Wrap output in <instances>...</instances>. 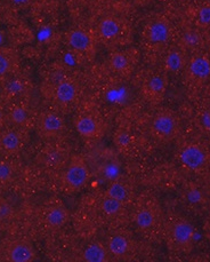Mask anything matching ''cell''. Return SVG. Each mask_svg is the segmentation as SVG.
Wrapping results in <instances>:
<instances>
[{
    "label": "cell",
    "mask_w": 210,
    "mask_h": 262,
    "mask_svg": "<svg viewBox=\"0 0 210 262\" xmlns=\"http://www.w3.org/2000/svg\"><path fill=\"white\" fill-rule=\"evenodd\" d=\"M67 150L60 144H50L39 154V162L48 169H63L70 159Z\"/></svg>",
    "instance_id": "e0dca14e"
},
{
    "label": "cell",
    "mask_w": 210,
    "mask_h": 262,
    "mask_svg": "<svg viewBox=\"0 0 210 262\" xmlns=\"http://www.w3.org/2000/svg\"><path fill=\"white\" fill-rule=\"evenodd\" d=\"M66 43L77 55L89 60L96 53V40L91 33L82 28H75L66 33Z\"/></svg>",
    "instance_id": "7c38bea8"
},
{
    "label": "cell",
    "mask_w": 210,
    "mask_h": 262,
    "mask_svg": "<svg viewBox=\"0 0 210 262\" xmlns=\"http://www.w3.org/2000/svg\"><path fill=\"white\" fill-rule=\"evenodd\" d=\"M8 123L18 129H26L32 123V113L23 102L14 103L7 111Z\"/></svg>",
    "instance_id": "44dd1931"
},
{
    "label": "cell",
    "mask_w": 210,
    "mask_h": 262,
    "mask_svg": "<svg viewBox=\"0 0 210 262\" xmlns=\"http://www.w3.org/2000/svg\"><path fill=\"white\" fill-rule=\"evenodd\" d=\"M37 132L42 139L57 140L66 130V120L58 110H46L36 118Z\"/></svg>",
    "instance_id": "52a82bcc"
},
{
    "label": "cell",
    "mask_w": 210,
    "mask_h": 262,
    "mask_svg": "<svg viewBox=\"0 0 210 262\" xmlns=\"http://www.w3.org/2000/svg\"><path fill=\"white\" fill-rule=\"evenodd\" d=\"M180 41H182V45L185 48L194 50V48H197L201 43V36H200L199 31L195 30V29H189V30H185L182 33Z\"/></svg>",
    "instance_id": "83f0119b"
},
{
    "label": "cell",
    "mask_w": 210,
    "mask_h": 262,
    "mask_svg": "<svg viewBox=\"0 0 210 262\" xmlns=\"http://www.w3.org/2000/svg\"><path fill=\"white\" fill-rule=\"evenodd\" d=\"M111 256V260L115 261H124L129 260L136 253V241L131 232L124 228H119L107 236L106 241L104 242Z\"/></svg>",
    "instance_id": "8992f818"
},
{
    "label": "cell",
    "mask_w": 210,
    "mask_h": 262,
    "mask_svg": "<svg viewBox=\"0 0 210 262\" xmlns=\"http://www.w3.org/2000/svg\"><path fill=\"white\" fill-rule=\"evenodd\" d=\"M18 55L15 50L0 47V81L16 74L18 68Z\"/></svg>",
    "instance_id": "603a6c76"
},
{
    "label": "cell",
    "mask_w": 210,
    "mask_h": 262,
    "mask_svg": "<svg viewBox=\"0 0 210 262\" xmlns=\"http://www.w3.org/2000/svg\"><path fill=\"white\" fill-rule=\"evenodd\" d=\"M70 217L71 213L69 207L58 198H53L48 202L42 212V223L50 231L62 229L70 221Z\"/></svg>",
    "instance_id": "8fae6325"
},
{
    "label": "cell",
    "mask_w": 210,
    "mask_h": 262,
    "mask_svg": "<svg viewBox=\"0 0 210 262\" xmlns=\"http://www.w3.org/2000/svg\"><path fill=\"white\" fill-rule=\"evenodd\" d=\"M127 37V24L118 16H104L97 24V38L106 45H119L126 41Z\"/></svg>",
    "instance_id": "ba28073f"
},
{
    "label": "cell",
    "mask_w": 210,
    "mask_h": 262,
    "mask_svg": "<svg viewBox=\"0 0 210 262\" xmlns=\"http://www.w3.org/2000/svg\"><path fill=\"white\" fill-rule=\"evenodd\" d=\"M138 62L137 51L133 48H127V50H116L110 54L107 59V66L111 72L120 78H128L135 70Z\"/></svg>",
    "instance_id": "30bf717a"
},
{
    "label": "cell",
    "mask_w": 210,
    "mask_h": 262,
    "mask_svg": "<svg viewBox=\"0 0 210 262\" xmlns=\"http://www.w3.org/2000/svg\"><path fill=\"white\" fill-rule=\"evenodd\" d=\"M81 261L85 262H109L112 261L104 242L94 241L87 244L81 252Z\"/></svg>",
    "instance_id": "cb8c5ba5"
},
{
    "label": "cell",
    "mask_w": 210,
    "mask_h": 262,
    "mask_svg": "<svg viewBox=\"0 0 210 262\" xmlns=\"http://www.w3.org/2000/svg\"><path fill=\"white\" fill-rule=\"evenodd\" d=\"M15 174V168L11 162L0 161V187L11 183Z\"/></svg>",
    "instance_id": "f1b7e54d"
},
{
    "label": "cell",
    "mask_w": 210,
    "mask_h": 262,
    "mask_svg": "<svg viewBox=\"0 0 210 262\" xmlns=\"http://www.w3.org/2000/svg\"><path fill=\"white\" fill-rule=\"evenodd\" d=\"M4 85V93L9 99H17L21 96L26 95L28 91L30 90V85H29V80L24 77L16 76L14 74L13 76L8 77L7 79H5Z\"/></svg>",
    "instance_id": "d4e9b609"
},
{
    "label": "cell",
    "mask_w": 210,
    "mask_h": 262,
    "mask_svg": "<svg viewBox=\"0 0 210 262\" xmlns=\"http://www.w3.org/2000/svg\"><path fill=\"white\" fill-rule=\"evenodd\" d=\"M195 22L199 28L206 29L210 27V4L202 5L198 9L197 16H195Z\"/></svg>",
    "instance_id": "4dcf8cb0"
},
{
    "label": "cell",
    "mask_w": 210,
    "mask_h": 262,
    "mask_svg": "<svg viewBox=\"0 0 210 262\" xmlns=\"http://www.w3.org/2000/svg\"><path fill=\"white\" fill-rule=\"evenodd\" d=\"M73 127L80 138L86 141H100L106 132L104 119L95 111L84 110L73 118Z\"/></svg>",
    "instance_id": "5b68a950"
},
{
    "label": "cell",
    "mask_w": 210,
    "mask_h": 262,
    "mask_svg": "<svg viewBox=\"0 0 210 262\" xmlns=\"http://www.w3.org/2000/svg\"><path fill=\"white\" fill-rule=\"evenodd\" d=\"M9 2H11L14 5V6L26 7L32 2V0H9Z\"/></svg>",
    "instance_id": "1f68e13d"
},
{
    "label": "cell",
    "mask_w": 210,
    "mask_h": 262,
    "mask_svg": "<svg viewBox=\"0 0 210 262\" xmlns=\"http://www.w3.org/2000/svg\"><path fill=\"white\" fill-rule=\"evenodd\" d=\"M131 206L130 221L139 234L149 235L157 229L161 219V211L154 198L141 195Z\"/></svg>",
    "instance_id": "6da1fadb"
},
{
    "label": "cell",
    "mask_w": 210,
    "mask_h": 262,
    "mask_svg": "<svg viewBox=\"0 0 210 262\" xmlns=\"http://www.w3.org/2000/svg\"><path fill=\"white\" fill-rule=\"evenodd\" d=\"M168 90V77L166 72H152L142 82L141 94L151 105H158L164 101Z\"/></svg>",
    "instance_id": "9c48e42d"
},
{
    "label": "cell",
    "mask_w": 210,
    "mask_h": 262,
    "mask_svg": "<svg viewBox=\"0 0 210 262\" xmlns=\"http://www.w3.org/2000/svg\"><path fill=\"white\" fill-rule=\"evenodd\" d=\"M180 123L178 116L169 109H160L150 123V134L160 143L172 142L178 137Z\"/></svg>",
    "instance_id": "277c9868"
},
{
    "label": "cell",
    "mask_w": 210,
    "mask_h": 262,
    "mask_svg": "<svg viewBox=\"0 0 210 262\" xmlns=\"http://www.w3.org/2000/svg\"><path fill=\"white\" fill-rule=\"evenodd\" d=\"M162 64L166 74H178L186 66L184 53L179 48H172L165 54Z\"/></svg>",
    "instance_id": "484cf974"
},
{
    "label": "cell",
    "mask_w": 210,
    "mask_h": 262,
    "mask_svg": "<svg viewBox=\"0 0 210 262\" xmlns=\"http://www.w3.org/2000/svg\"><path fill=\"white\" fill-rule=\"evenodd\" d=\"M172 37V27L165 17H154L146 24L143 31V38L149 45L153 48L165 46Z\"/></svg>",
    "instance_id": "4fadbf2b"
},
{
    "label": "cell",
    "mask_w": 210,
    "mask_h": 262,
    "mask_svg": "<svg viewBox=\"0 0 210 262\" xmlns=\"http://www.w3.org/2000/svg\"><path fill=\"white\" fill-rule=\"evenodd\" d=\"M168 243L178 250H185L192 245L195 229L191 222L184 219H176L168 226Z\"/></svg>",
    "instance_id": "5bb4252c"
},
{
    "label": "cell",
    "mask_w": 210,
    "mask_h": 262,
    "mask_svg": "<svg viewBox=\"0 0 210 262\" xmlns=\"http://www.w3.org/2000/svg\"><path fill=\"white\" fill-rule=\"evenodd\" d=\"M90 180V169L86 159L72 156L62 169L61 186L66 193H77L84 189Z\"/></svg>",
    "instance_id": "3957f363"
},
{
    "label": "cell",
    "mask_w": 210,
    "mask_h": 262,
    "mask_svg": "<svg viewBox=\"0 0 210 262\" xmlns=\"http://www.w3.org/2000/svg\"><path fill=\"white\" fill-rule=\"evenodd\" d=\"M105 195L114 198L115 201L125 204L126 206H130L134 203V191L128 182H126L123 179H115L112 180L106 186L104 191Z\"/></svg>",
    "instance_id": "ffe728a7"
},
{
    "label": "cell",
    "mask_w": 210,
    "mask_h": 262,
    "mask_svg": "<svg viewBox=\"0 0 210 262\" xmlns=\"http://www.w3.org/2000/svg\"><path fill=\"white\" fill-rule=\"evenodd\" d=\"M113 141L119 150L127 151L134 143V134L126 128L118 129L113 137Z\"/></svg>",
    "instance_id": "4316f807"
},
{
    "label": "cell",
    "mask_w": 210,
    "mask_h": 262,
    "mask_svg": "<svg viewBox=\"0 0 210 262\" xmlns=\"http://www.w3.org/2000/svg\"><path fill=\"white\" fill-rule=\"evenodd\" d=\"M186 76L195 85L203 84L210 79V59L206 55H195L186 63Z\"/></svg>",
    "instance_id": "ac0fdd59"
},
{
    "label": "cell",
    "mask_w": 210,
    "mask_h": 262,
    "mask_svg": "<svg viewBox=\"0 0 210 262\" xmlns=\"http://www.w3.org/2000/svg\"><path fill=\"white\" fill-rule=\"evenodd\" d=\"M14 216V206L13 204L6 198L0 197V225L7 223L13 219Z\"/></svg>",
    "instance_id": "f546056e"
},
{
    "label": "cell",
    "mask_w": 210,
    "mask_h": 262,
    "mask_svg": "<svg viewBox=\"0 0 210 262\" xmlns=\"http://www.w3.org/2000/svg\"><path fill=\"white\" fill-rule=\"evenodd\" d=\"M3 260V247L0 245V261Z\"/></svg>",
    "instance_id": "836d02e7"
},
{
    "label": "cell",
    "mask_w": 210,
    "mask_h": 262,
    "mask_svg": "<svg viewBox=\"0 0 210 262\" xmlns=\"http://www.w3.org/2000/svg\"><path fill=\"white\" fill-rule=\"evenodd\" d=\"M3 247V260L9 262H30L36 259V250L32 243L26 238L8 241Z\"/></svg>",
    "instance_id": "9a60e30c"
},
{
    "label": "cell",
    "mask_w": 210,
    "mask_h": 262,
    "mask_svg": "<svg viewBox=\"0 0 210 262\" xmlns=\"http://www.w3.org/2000/svg\"><path fill=\"white\" fill-rule=\"evenodd\" d=\"M51 99L58 111L70 113L81 99V87L75 78L69 76L61 77L51 86Z\"/></svg>",
    "instance_id": "7a4b0ae2"
},
{
    "label": "cell",
    "mask_w": 210,
    "mask_h": 262,
    "mask_svg": "<svg viewBox=\"0 0 210 262\" xmlns=\"http://www.w3.org/2000/svg\"><path fill=\"white\" fill-rule=\"evenodd\" d=\"M5 121H8L7 119V113H5V110L0 106V128L3 127Z\"/></svg>",
    "instance_id": "d6a6232c"
},
{
    "label": "cell",
    "mask_w": 210,
    "mask_h": 262,
    "mask_svg": "<svg viewBox=\"0 0 210 262\" xmlns=\"http://www.w3.org/2000/svg\"><path fill=\"white\" fill-rule=\"evenodd\" d=\"M127 207L125 204L115 201L114 198L103 193L100 197L99 201V208L102 213V215L105 216L107 220H120L121 217L127 215Z\"/></svg>",
    "instance_id": "7402d4cb"
},
{
    "label": "cell",
    "mask_w": 210,
    "mask_h": 262,
    "mask_svg": "<svg viewBox=\"0 0 210 262\" xmlns=\"http://www.w3.org/2000/svg\"><path fill=\"white\" fill-rule=\"evenodd\" d=\"M24 145L22 129L16 127L4 129L0 132V150L7 155H15L21 151Z\"/></svg>",
    "instance_id": "d6986e66"
},
{
    "label": "cell",
    "mask_w": 210,
    "mask_h": 262,
    "mask_svg": "<svg viewBox=\"0 0 210 262\" xmlns=\"http://www.w3.org/2000/svg\"><path fill=\"white\" fill-rule=\"evenodd\" d=\"M178 159L185 168L197 172L207 165L208 152L200 143L189 142L179 149Z\"/></svg>",
    "instance_id": "2e32d148"
}]
</instances>
